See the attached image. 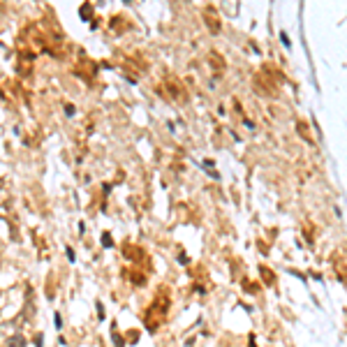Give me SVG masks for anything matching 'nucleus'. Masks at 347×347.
Instances as JSON below:
<instances>
[{
    "instance_id": "nucleus-5",
    "label": "nucleus",
    "mask_w": 347,
    "mask_h": 347,
    "mask_svg": "<svg viewBox=\"0 0 347 347\" xmlns=\"http://www.w3.org/2000/svg\"><path fill=\"white\" fill-rule=\"evenodd\" d=\"M67 259L74 262V250H72V248H67Z\"/></svg>"
},
{
    "instance_id": "nucleus-6",
    "label": "nucleus",
    "mask_w": 347,
    "mask_h": 347,
    "mask_svg": "<svg viewBox=\"0 0 347 347\" xmlns=\"http://www.w3.org/2000/svg\"><path fill=\"white\" fill-rule=\"evenodd\" d=\"M65 111H67V116H74V107H72V104H67Z\"/></svg>"
},
{
    "instance_id": "nucleus-2",
    "label": "nucleus",
    "mask_w": 347,
    "mask_h": 347,
    "mask_svg": "<svg viewBox=\"0 0 347 347\" xmlns=\"http://www.w3.org/2000/svg\"><path fill=\"white\" fill-rule=\"evenodd\" d=\"M102 241H104V248H111V245H114V243H111V236H109V234H104Z\"/></svg>"
},
{
    "instance_id": "nucleus-1",
    "label": "nucleus",
    "mask_w": 347,
    "mask_h": 347,
    "mask_svg": "<svg viewBox=\"0 0 347 347\" xmlns=\"http://www.w3.org/2000/svg\"><path fill=\"white\" fill-rule=\"evenodd\" d=\"M19 345H23V338H12L9 340V347H19Z\"/></svg>"
},
{
    "instance_id": "nucleus-4",
    "label": "nucleus",
    "mask_w": 347,
    "mask_h": 347,
    "mask_svg": "<svg viewBox=\"0 0 347 347\" xmlns=\"http://www.w3.org/2000/svg\"><path fill=\"white\" fill-rule=\"evenodd\" d=\"M54 324H56V329H60V326H63V319H60V315H56V319H54Z\"/></svg>"
},
{
    "instance_id": "nucleus-3",
    "label": "nucleus",
    "mask_w": 347,
    "mask_h": 347,
    "mask_svg": "<svg viewBox=\"0 0 347 347\" xmlns=\"http://www.w3.org/2000/svg\"><path fill=\"white\" fill-rule=\"evenodd\" d=\"M280 39H282V44H285V46H287V49H289V46H292V44H289V37H287V35H285V33H280Z\"/></svg>"
}]
</instances>
